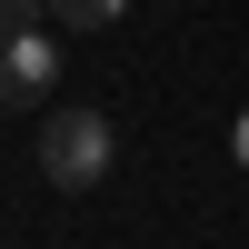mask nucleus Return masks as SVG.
I'll return each mask as SVG.
<instances>
[{
    "label": "nucleus",
    "mask_w": 249,
    "mask_h": 249,
    "mask_svg": "<svg viewBox=\"0 0 249 249\" xmlns=\"http://www.w3.org/2000/svg\"><path fill=\"white\" fill-rule=\"evenodd\" d=\"M110 170H120V130L100 110H80V100L40 110V179L50 190H100Z\"/></svg>",
    "instance_id": "obj_1"
},
{
    "label": "nucleus",
    "mask_w": 249,
    "mask_h": 249,
    "mask_svg": "<svg viewBox=\"0 0 249 249\" xmlns=\"http://www.w3.org/2000/svg\"><path fill=\"white\" fill-rule=\"evenodd\" d=\"M60 90V40L50 30H0V110H40Z\"/></svg>",
    "instance_id": "obj_2"
},
{
    "label": "nucleus",
    "mask_w": 249,
    "mask_h": 249,
    "mask_svg": "<svg viewBox=\"0 0 249 249\" xmlns=\"http://www.w3.org/2000/svg\"><path fill=\"white\" fill-rule=\"evenodd\" d=\"M120 10H130V0H50V20H70V30H110Z\"/></svg>",
    "instance_id": "obj_3"
},
{
    "label": "nucleus",
    "mask_w": 249,
    "mask_h": 249,
    "mask_svg": "<svg viewBox=\"0 0 249 249\" xmlns=\"http://www.w3.org/2000/svg\"><path fill=\"white\" fill-rule=\"evenodd\" d=\"M40 10L50 0H0V30H40Z\"/></svg>",
    "instance_id": "obj_4"
},
{
    "label": "nucleus",
    "mask_w": 249,
    "mask_h": 249,
    "mask_svg": "<svg viewBox=\"0 0 249 249\" xmlns=\"http://www.w3.org/2000/svg\"><path fill=\"white\" fill-rule=\"evenodd\" d=\"M230 160H239V170H249V110H239V130H230Z\"/></svg>",
    "instance_id": "obj_5"
}]
</instances>
